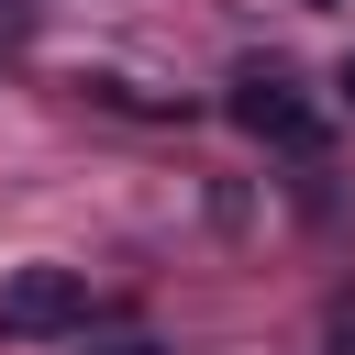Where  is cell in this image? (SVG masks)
Listing matches in <instances>:
<instances>
[{
  "mask_svg": "<svg viewBox=\"0 0 355 355\" xmlns=\"http://www.w3.org/2000/svg\"><path fill=\"white\" fill-rule=\"evenodd\" d=\"M222 111H233V133H255V144H277V155H322V100H311L277 55H244L233 89H222Z\"/></svg>",
  "mask_w": 355,
  "mask_h": 355,
  "instance_id": "1",
  "label": "cell"
},
{
  "mask_svg": "<svg viewBox=\"0 0 355 355\" xmlns=\"http://www.w3.org/2000/svg\"><path fill=\"white\" fill-rule=\"evenodd\" d=\"M89 322H100V288H89L78 266H22V277L0 288V333H22V344L89 333Z\"/></svg>",
  "mask_w": 355,
  "mask_h": 355,
  "instance_id": "2",
  "label": "cell"
},
{
  "mask_svg": "<svg viewBox=\"0 0 355 355\" xmlns=\"http://www.w3.org/2000/svg\"><path fill=\"white\" fill-rule=\"evenodd\" d=\"M78 344H89V333H78ZM89 355H166V344H155V333H122V344H89Z\"/></svg>",
  "mask_w": 355,
  "mask_h": 355,
  "instance_id": "3",
  "label": "cell"
},
{
  "mask_svg": "<svg viewBox=\"0 0 355 355\" xmlns=\"http://www.w3.org/2000/svg\"><path fill=\"white\" fill-rule=\"evenodd\" d=\"M344 100H355V55H344Z\"/></svg>",
  "mask_w": 355,
  "mask_h": 355,
  "instance_id": "4",
  "label": "cell"
},
{
  "mask_svg": "<svg viewBox=\"0 0 355 355\" xmlns=\"http://www.w3.org/2000/svg\"><path fill=\"white\" fill-rule=\"evenodd\" d=\"M311 11H333V0H311Z\"/></svg>",
  "mask_w": 355,
  "mask_h": 355,
  "instance_id": "5",
  "label": "cell"
}]
</instances>
